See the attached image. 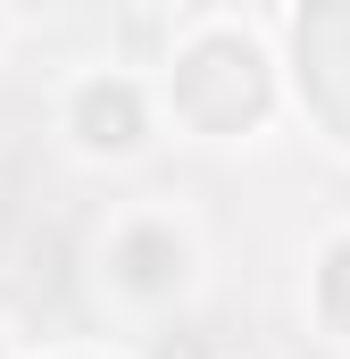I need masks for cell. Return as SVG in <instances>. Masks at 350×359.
Returning <instances> with one entry per match:
<instances>
[{
	"label": "cell",
	"instance_id": "obj_1",
	"mask_svg": "<svg viewBox=\"0 0 350 359\" xmlns=\"http://www.w3.org/2000/svg\"><path fill=\"white\" fill-rule=\"evenodd\" d=\"M175 100H183L192 126L242 134V126L267 109V59H259V42H242V34H225V25H217L209 42H192L183 67H175Z\"/></svg>",
	"mask_w": 350,
	"mask_h": 359
},
{
	"label": "cell",
	"instance_id": "obj_2",
	"mask_svg": "<svg viewBox=\"0 0 350 359\" xmlns=\"http://www.w3.org/2000/svg\"><path fill=\"white\" fill-rule=\"evenodd\" d=\"M76 134L92 151H134L142 142V92L134 84H84L76 92Z\"/></svg>",
	"mask_w": 350,
	"mask_h": 359
},
{
	"label": "cell",
	"instance_id": "obj_3",
	"mask_svg": "<svg viewBox=\"0 0 350 359\" xmlns=\"http://www.w3.org/2000/svg\"><path fill=\"white\" fill-rule=\"evenodd\" d=\"M117 259H125V284H134V292H167L175 276H183V243L159 234V226H134V234L117 243Z\"/></svg>",
	"mask_w": 350,
	"mask_h": 359
},
{
	"label": "cell",
	"instance_id": "obj_4",
	"mask_svg": "<svg viewBox=\"0 0 350 359\" xmlns=\"http://www.w3.org/2000/svg\"><path fill=\"white\" fill-rule=\"evenodd\" d=\"M317 301H326V318L350 334V243H334L326 251V276H317Z\"/></svg>",
	"mask_w": 350,
	"mask_h": 359
}]
</instances>
